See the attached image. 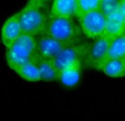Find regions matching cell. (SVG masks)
Listing matches in <instances>:
<instances>
[{"instance_id": "d6986e66", "label": "cell", "mask_w": 125, "mask_h": 121, "mask_svg": "<svg viewBox=\"0 0 125 121\" xmlns=\"http://www.w3.org/2000/svg\"><path fill=\"white\" fill-rule=\"evenodd\" d=\"M118 12H120V14L125 21V0H120L118 1Z\"/></svg>"}, {"instance_id": "44dd1931", "label": "cell", "mask_w": 125, "mask_h": 121, "mask_svg": "<svg viewBox=\"0 0 125 121\" xmlns=\"http://www.w3.org/2000/svg\"><path fill=\"white\" fill-rule=\"evenodd\" d=\"M124 34H125V32H124Z\"/></svg>"}, {"instance_id": "5bb4252c", "label": "cell", "mask_w": 125, "mask_h": 121, "mask_svg": "<svg viewBox=\"0 0 125 121\" xmlns=\"http://www.w3.org/2000/svg\"><path fill=\"white\" fill-rule=\"evenodd\" d=\"M107 18V26H106V33L105 35L110 36L111 39L118 36L121 34H124L125 32V21L122 16L118 12V9Z\"/></svg>"}, {"instance_id": "30bf717a", "label": "cell", "mask_w": 125, "mask_h": 121, "mask_svg": "<svg viewBox=\"0 0 125 121\" xmlns=\"http://www.w3.org/2000/svg\"><path fill=\"white\" fill-rule=\"evenodd\" d=\"M110 78L125 77V58H106L100 69Z\"/></svg>"}, {"instance_id": "7c38bea8", "label": "cell", "mask_w": 125, "mask_h": 121, "mask_svg": "<svg viewBox=\"0 0 125 121\" xmlns=\"http://www.w3.org/2000/svg\"><path fill=\"white\" fill-rule=\"evenodd\" d=\"M82 65L83 64H75V65H71L60 70L59 80L62 83V85L66 87L76 86L81 79Z\"/></svg>"}, {"instance_id": "5b68a950", "label": "cell", "mask_w": 125, "mask_h": 121, "mask_svg": "<svg viewBox=\"0 0 125 121\" xmlns=\"http://www.w3.org/2000/svg\"><path fill=\"white\" fill-rule=\"evenodd\" d=\"M86 43H75V44L65 45L59 55L54 58V63L59 70L75 64H83L87 53Z\"/></svg>"}, {"instance_id": "7a4b0ae2", "label": "cell", "mask_w": 125, "mask_h": 121, "mask_svg": "<svg viewBox=\"0 0 125 121\" xmlns=\"http://www.w3.org/2000/svg\"><path fill=\"white\" fill-rule=\"evenodd\" d=\"M43 34L58 40L64 45H70L80 43L82 31L74 18L49 17Z\"/></svg>"}, {"instance_id": "8992f818", "label": "cell", "mask_w": 125, "mask_h": 121, "mask_svg": "<svg viewBox=\"0 0 125 121\" xmlns=\"http://www.w3.org/2000/svg\"><path fill=\"white\" fill-rule=\"evenodd\" d=\"M111 41L112 39L107 35L93 40L92 43H90L87 46V53L84 63L92 68L100 69L101 65L104 63V60L107 58Z\"/></svg>"}, {"instance_id": "3957f363", "label": "cell", "mask_w": 125, "mask_h": 121, "mask_svg": "<svg viewBox=\"0 0 125 121\" xmlns=\"http://www.w3.org/2000/svg\"><path fill=\"white\" fill-rule=\"evenodd\" d=\"M22 34L38 37L44 32L50 14L47 8H41L27 3L19 11Z\"/></svg>"}, {"instance_id": "9c48e42d", "label": "cell", "mask_w": 125, "mask_h": 121, "mask_svg": "<svg viewBox=\"0 0 125 121\" xmlns=\"http://www.w3.org/2000/svg\"><path fill=\"white\" fill-rule=\"evenodd\" d=\"M50 17L74 18L76 16V0H54L50 6Z\"/></svg>"}, {"instance_id": "9a60e30c", "label": "cell", "mask_w": 125, "mask_h": 121, "mask_svg": "<svg viewBox=\"0 0 125 121\" xmlns=\"http://www.w3.org/2000/svg\"><path fill=\"white\" fill-rule=\"evenodd\" d=\"M109 58H125V34L112 39L109 47Z\"/></svg>"}, {"instance_id": "277c9868", "label": "cell", "mask_w": 125, "mask_h": 121, "mask_svg": "<svg viewBox=\"0 0 125 121\" xmlns=\"http://www.w3.org/2000/svg\"><path fill=\"white\" fill-rule=\"evenodd\" d=\"M82 33L90 40H96L106 33L107 18L102 10H95L76 17Z\"/></svg>"}, {"instance_id": "6da1fadb", "label": "cell", "mask_w": 125, "mask_h": 121, "mask_svg": "<svg viewBox=\"0 0 125 121\" xmlns=\"http://www.w3.org/2000/svg\"><path fill=\"white\" fill-rule=\"evenodd\" d=\"M39 58L37 52V37L22 34L10 46L6 49V60L10 69L29 62H37Z\"/></svg>"}, {"instance_id": "ac0fdd59", "label": "cell", "mask_w": 125, "mask_h": 121, "mask_svg": "<svg viewBox=\"0 0 125 121\" xmlns=\"http://www.w3.org/2000/svg\"><path fill=\"white\" fill-rule=\"evenodd\" d=\"M54 0H28L29 5L32 6H37V7H41V8H47L49 6L50 2H53Z\"/></svg>"}, {"instance_id": "4fadbf2b", "label": "cell", "mask_w": 125, "mask_h": 121, "mask_svg": "<svg viewBox=\"0 0 125 121\" xmlns=\"http://www.w3.org/2000/svg\"><path fill=\"white\" fill-rule=\"evenodd\" d=\"M13 72L16 73L20 78H22L23 80L30 83H37L41 80L40 72H39V67L37 62H29V63H24L22 65L18 66L13 69Z\"/></svg>"}, {"instance_id": "ba28073f", "label": "cell", "mask_w": 125, "mask_h": 121, "mask_svg": "<svg viewBox=\"0 0 125 121\" xmlns=\"http://www.w3.org/2000/svg\"><path fill=\"white\" fill-rule=\"evenodd\" d=\"M65 46L58 40L49 36L47 34H41L37 37V52L39 57L54 60L59 53Z\"/></svg>"}, {"instance_id": "ffe728a7", "label": "cell", "mask_w": 125, "mask_h": 121, "mask_svg": "<svg viewBox=\"0 0 125 121\" xmlns=\"http://www.w3.org/2000/svg\"><path fill=\"white\" fill-rule=\"evenodd\" d=\"M103 1H112V0H103Z\"/></svg>"}, {"instance_id": "2e32d148", "label": "cell", "mask_w": 125, "mask_h": 121, "mask_svg": "<svg viewBox=\"0 0 125 121\" xmlns=\"http://www.w3.org/2000/svg\"><path fill=\"white\" fill-rule=\"evenodd\" d=\"M103 0H76V16L87 13L91 11L100 10Z\"/></svg>"}, {"instance_id": "52a82bcc", "label": "cell", "mask_w": 125, "mask_h": 121, "mask_svg": "<svg viewBox=\"0 0 125 121\" xmlns=\"http://www.w3.org/2000/svg\"><path fill=\"white\" fill-rule=\"evenodd\" d=\"M0 34H1V42H2L3 46L6 49L8 46H10L16 40H18L21 36L22 29H21V24H20L19 12L12 14L11 17H9L6 20L2 28H1Z\"/></svg>"}, {"instance_id": "e0dca14e", "label": "cell", "mask_w": 125, "mask_h": 121, "mask_svg": "<svg viewBox=\"0 0 125 121\" xmlns=\"http://www.w3.org/2000/svg\"><path fill=\"white\" fill-rule=\"evenodd\" d=\"M118 1L120 0H112V1H103L102 2L101 10L106 17L111 16L112 13L118 9Z\"/></svg>"}, {"instance_id": "8fae6325", "label": "cell", "mask_w": 125, "mask_h": 121, "mask_svg": "<svg viewBox=\"0 0 125 121\" xmlns=\"http://www.w3.org/2000/svg\"><path fill=\"white\" fill-rule=\"evenodd\" d=\"M40 72L41 80L42 82H54L59 80L60 70L54 63V60L51 58H41L39 57L37 60Z\"/></svg>"}]
</instances>
